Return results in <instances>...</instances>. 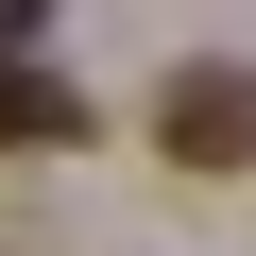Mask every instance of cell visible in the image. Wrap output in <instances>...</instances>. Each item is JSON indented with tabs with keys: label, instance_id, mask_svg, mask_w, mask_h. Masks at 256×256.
<instances>
[{
	"label": "cell",
	"instance_id": "6da1fadb",
	"mask_svg": "<svg viewBox=\"0 0 256 256\" xmlns=\"http://www.w3.org/2000/svg\"><path fill=\"white\" fill-rule=\"evenodd\" d=\"M154 154L171 171H256V68H171L154 86Z\"/></svg>",
	"mask_w": 256,
	"mask_h": 256
},
{
	"label": "cell",
	"instance_id": "7a4b0ae2",
	"mask_svg": "<svg viewBox=\"0 0 256 256\" xmlns=\"http://www.w3.org/2000/svg\"><path fill=\"white\" fill-rule=\"evenodd\" d=\"M68 137H86V102H68L34 52H0V154H68Z\"/></svg>",
	"mask_w": 256,
	"mask_h": 256
}]
</instances>
